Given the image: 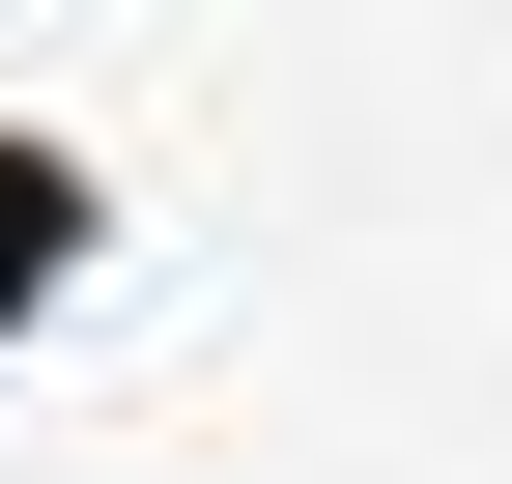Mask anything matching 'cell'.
<instances>
[{"instance_id":"1","label":"cell","mask_w":512,"mask_h":484,"mask_svg":"<svg viewBox=\"0 0 512 484\" xmlns=\"http://www.w3.org/2000/svg\"><path fill=\"white\" fill-rule=\"evenodd\" d=\"M86 228H114V171L57 143V114H0V342H29L57 285H86Z\"/></svg>"}]
</instances>
